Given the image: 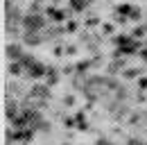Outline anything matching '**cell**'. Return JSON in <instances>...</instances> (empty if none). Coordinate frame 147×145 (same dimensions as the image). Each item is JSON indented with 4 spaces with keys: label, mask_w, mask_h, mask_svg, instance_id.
I'll use <instances>...</instances> for the list:
<instances>
[{
    "label": "cell",
    "mask_w": 147,
    "mask_h": 145,
    "mask_svg": "<svg viewBox=\"0 0 147 145\" xmlns=\"http://www.w3.org/2000/svg\"><path fill=\"white\" fill-rule=\"evenodd\" d=\"M23 23H25V27H27V30H34V32H38V30H41V25H43V18H41V16H34V14H30V16L23 18Z\"/></svg>",
    "instance_id": "6da1fadb"
},
{
    "label": "cell",
    "mask_w": 147,
    "mask_h": 145,
    "mask_svg": "<svg viewBox=\"0 0 147 145\" xmlns=\"http://www.w3.org/2000/svg\"><path fill=\"white\" fill-rule=\"evenodd\" d=\"M7 57H9V59H23V50H20V45H16V43L7 45Z\"/></svg>",
    "instance_id": "7a4b0ae2"
},
{
    "label": "cell",
    "mask_w": 147,
    "mask_h": 145,
    "mask_svg": "<svg viewBox=\"0 0 147 145\" xmlns=\"http://www.w3.org/2000/svg\"><path fill=\"white\" fill-rule=\"evenodd\" d=\"M25 41H27L30 45H36V43H41V36H38V32H34V30H27V32H25Z\"/></svg>",
    "instance_id": "3957f363"
},
{
    "label": "cell",
    "mask_w": 147,
    "mask_h": 145,
    "mask_svg": "<svg viewBox=\"0 0 147 145\" xmlns=\"http://www.w3.org/2000/svg\"><path fill=\"white\" fill-rule=\"evenodd\" d=\"M70 5H73L75 12H79V9H84V7H86V0H73Z\"/></svg>",
    "instance_id": "277c9868"
},
{
    "label": "cell",
    "mask_w": 147,
    "mask_h": 145,
    "mask_svg": "<svg viewBox=\"0 0 147 145\" xmlns=\"http://www.w3.org/2000/svg\"><path fill=\"white\" fill-rule=\"evenodd\" d=\"M23 70V64H11V75H20Z\"/></svg>",
    "instance_id": "5b68a950"
}]
</instances>
